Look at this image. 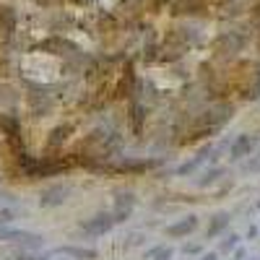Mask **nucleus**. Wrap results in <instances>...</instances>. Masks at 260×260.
<instances>
[{
    "mask_svg": "<svg viewBox=\"0 0 260 260\" xmlns=\"http://www.w3.org/2000/svg\"><path fill=\"white\" fill-rule=\"evenodd\" d=\"M18 260H47V257H37V255H21Z\"/></svg>",
    "mask_w": 260,
    "mask_h": 260,
    "instance_id": "obj_17",
    "label": "nucleus"
},
{
    "mask_svg": "<svg viewBox=\"0 0 260 260\" xmlns=\"http://www.w3.org/2000/svg\"><path fill=\"white\" fill-rule=\"evenodd\" d=\"M172 255H175V250L167 247V245H159V247L148 250V260H172Z\"/></svg>",
    "mask_w": 260,
    "mask_h": 260,
    "instance_id": "obj_10",
    "label": "nucleus"
},
{
    "mask_svg": "<svg viewBox=\"0 0 260 260\" xmlns=\"http://www.w3.org/2000/svg\"><path fill=\"white\" fill-rule=\"evenodd\" d=\"M229 221H232V216H229L226 211L213 213V216H211V221H208V229H206V237H208V240H213V237H219V234L229 226Z\"/></svg>",
    "mask_w": 260,
    "mask_h": 260,
    "instance_id": "obj_8",
    "label": "nucleus"
},
{
    "mask_svg": "<svg viewBox=\"0 0 260 260\" xmlns=\"http://www.w3.org/2000/svg\"><path fill=\"white\" fill-rule=\"evenodd\" d=\"M237 245H240V234H229L226 240L221 242V252H232Z\"/></svg>",
    "mask_w": 260,
    "mask_h": 260,
    "instance_id": "obj_12",
    "label": "nucleus"
},
{
    "mask_svg": "<svg viewBox=\"0 0 260 260\" xmlns=\"http://www.w3.org/2000/svg\"><path fill=\"white\" fill-rule=\"evenodd\" d=\"M255 146H257V138H252L250 133L237 136V138H234V143H232V148H229L232 161H242V159H247V156L252 154V151H255Z\"/></svg>",
    "mask_w": 260,
    "mask_h": 260,
    "instance_id": "obj_4",
    "label": "nucleus"
},
{
    "mask_svg": "<svg viewBox=\"0 0 260 260\" xmlns=\"http://www.w3.org/2000/svg\"><path fill=\"white\" fill-rule=\"evenodd\" d=\"M68 192H71V187H68V185H50L47 190H42V198H39V203L45 206V208L60 206V203H65V198H68Z\"/></svg>",
    "mask_w": 260,
    "mask_h": 260,
    "instance_id": "obj_7",
    "label": "nucleus"
},
{
    "mask_svg": "<svg viewBox=\"0 0 260 260\" xmlns=\"http://www.w3.org/2000/svg\"><path fill=\"white\" fill-rule=\"evenodd\" d=\"M201 260H219V257H216V255H203Z\"/></svg>",
    "mask_w": 260,
    "mask_h": 260,
    "instance_id": "obj_18",
    "label": "nucleus"
},
{
    "mask_svg": "<svg viewBox=\"0 0 260 260\" xmlns=\"http://www.w3.org/2000/svg\"><path fill=\"white\" fill-rule=\"evenodd\" d=\"M65 133H68V125H62V127H57L55 133H52V138H50V146H57L62 138H65Z\"/></svg>",
    "mask_w": 260,
    "mask_h": 260,
    "instance_id": "obj_13",
    "label": "nucleus"
},
{
    "mask_svg": "<svg viewBox=\"0 0 260 260\" xmlns=\"http://www.w3.org/2000/svg\"><path fill=\"white\" fill-rule=\"evenodd\" d=\"M60 255H68V257H76V260H94L96 257V250H89V247H73V245H65V247H57Z\"/></svg>",
    "mask_w": 260,
    "mask_h": 260,
    "instance_id": "obj_9",
    "label": "nucleus"
},
{
    "mask_svg": "<svg viewBox=\"0 0 260 260\" xmlns=\"http://www.w3.org/2000/svg\"><path fill=\"white\" fill-rule=\"evenodd\" d=\"M0 240H6V242H18V245H24V247H42V237L39 234H31V232H21V229H6V226H0Z\"/></svg>",
    "mask_w": 260,
    "mask_h": 260,
    "instance_id": "obj_3",
    "label": "nucleus"
},
{
    "mask_svg": "<svg viewBox=\"0 0 260 260\" xmlns=\"http://www.w3.org/2000/svg\"><path fill=\"white\" fill-rule=\"evenodd\" d=\"M11 219H13V211H6V208L0 211V221H11Z\"/></svg>",
    "mask_w": 260,
    "mask_h": 260,
    "instance_id": "obj_15",
    "label": "nucleus"
},
{
    "mask_svg": "<svg viewBox=\"0 0 260 260\" xmlns=\"http://www.w3.org/2000/svg\"><path fill=\"white\" fill-rule=\"evenodd\" d=\"M3 203H13V195H8V192H0V206Z\"/></svg>",
    "mask_w": 260,
    "mask_h": 260,
    "instance_id": "obj_16",
    "label": "nucleus"
},
{
    "mask_svg": "<svg viewBox=\"0 0 260 260\" xmlns=\"http://www.w3.org/2000/svg\"><path fill=\"white\" fill-rule=\"evenodd\" d=\"M138 198H136V192L130 190V187H120L115 190V206H112V216H115V221L122 224L130 219V213H133Z\"/></svg>",
    "mask_w": 260,
    "mask_h": 260,
    "instance_id": "obj_1",
    "label": "nucleus"
},
{
    "mask_svg": "<svg viewBox=\"0 0 260 260\" xmlns=\"http://www.w3.org/2000/svg\"><path fill=\"white\" fill-rule=\"evenodd\" d=\"M221 175H226V169L224 167H216V169H211V172H206V175L198 180V187H208L211 182H216V180H219Z\"/></svg>",
    "mask_w": 260,
    "mask_h": 260,
    "instance_id": "obj_11",
    "label": "nucleus"
},
{
    "mask_svg": "<svg viewBox=\"0 0 260 260\" xmlns=\"http://www.w3.org/2000/svg\"><path fill=\"white\" fill-rule=\"evenodd\" d=\"M198 216L195 213H190V216H185V219H180V221H175V224H169L167 226V234L169 237H175V240H182V237H187V234H192L195 229H198Z\"/></svg>",
    "mask_w": 260,
    "mask_h": 260,
    "instance_id": "obj_6",
    "label": "nucleus"
},
{
    "mask_svg": "<svg viewBox=\"0 0 260 260\" xmlns=\"http://www.w3.org/2000/svg\"><path fill=\"white\" fill-rule=\"evenodd\" d=\"M115 224H117V221H115V216H112L110 211H99L96 216H91V219H86V221L81 224V232H86L89 237H102V234L110 232Z\"/></svg>",
    "mask_w": 260,
    "mask_h": 260,
    "instance_id": "obj_2",
    "label": "nucleus"
},
{
    "mask_svg": "<svg viewBox=\"0 0 260 260\" xmlns=\"http://www.w3.org/2000/svg\"><path fill=\"white\" fill-rule=\"evenodd\" d=\"M201 250H203L201 245H192V242H187V245L182 247V252H185V255H201Z\"/></svg>",
    "mask_w": 260,
    "mask_h": 260,
    "instance_id": "obj_14",
    "label": "nucleus"
},
{
    "mask_svg": "<svg viewBox=\"0 0 260 260\" xmlns=\"http://www.w3.org/2000/svg\"><path fill=\"white\" fill-rule=\"evenodd\" d=\"M216 151H219V146H206V148H203V151H198V154H195L190 161L180 164V167L175 169V175H177V177H187V175H192V172L198 169L201 164H206V161L211 159V154H216Z\"/></svg>",
    "mask_w": 260,
    "mask_h": 260,
    "instance_id": "obj_5",
    "label": "nucleus"
},
{
    "mask_svg": "<svg viewBox=\"0 0 260 260\" xmlns=\"http://www.w3.org/2000/svg\"><path fill=\"white\" fill-rule=\"evenodd\" d=\"M257 208H260V203H257Z\"/></svg>",
    "mask_w": 260,
    "mask_h": 260,
    "instance_id": "obj_19",
    "label": "nucleus"
}]
</instances>
